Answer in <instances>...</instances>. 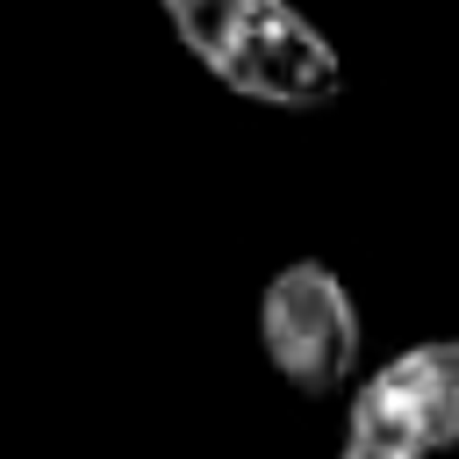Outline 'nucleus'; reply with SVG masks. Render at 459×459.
<instances>
[{
	"instance_id": "nucleus-1",
	"label": "nucleus",
	"mask_w": 459,
	"mask_h": 459,
	"mask_svg": "<svg viewBox=\"0 0 459 459\" xmlns=\"http://www.w3.org/2000/svg\"><path fill=\"white\" fill-rule=\"evenodd\" d=\"M172 36L258 108H323L344 86L330 36L287 0H158Z\"/></svg>"
},
{
	"instance_id": "nucleus-3",
	"label": "nucleus",
	"mask_w": 459,
	"mask_h": 459,
	"mask_svg": "<svg viewBox=\"0 0 459 459\" xmlns=\"http://www.w3.org/2000/svg\"><path fill=\"white\" fill-rule=\"evenodd\" d=\"M351 437L430 459L459 445V337H430L394 351L351 394Z\"/></svg>"
},
{
	"instance_id": "nucleus-2",
	"label": "nucleus",
	"mask_w": 459,
	"mask_h": 459,
	"mask_svg": "<svg viewBox=\"0 0 459 459\" xmlns=\"http://www.w3.org/2000/svg\"><path fill=\"white\" fill-rule=\"evenodd\" d=\"M258 344L294 394H337L359 366V308L344 280L316 258L280 265L258 294Z\"/></svg>"
},
{
	"instance_id": "nucleus-4",
	"label": "nucleus",
	"mask_w": 459,
	"mask_h": 459,
	"mask_svg": "<svg viewBox=\"0 0 459 459\" xmlns=\"http://www.w3.org/2000/svg\"><path fill=\"white\" fill-rule=\"evenodd\" d=\"M337 459H409V452H387V445H366V437H351Z\"/></svg>"
}]
</instances>
